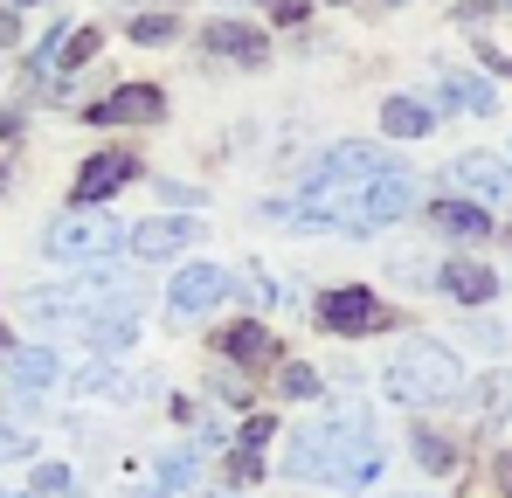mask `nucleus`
Returning <instances> with one entry per match:
<instances>
[{
    "label": "nucleus",
    "mask_w": 512,
    "mask_h": 498,
    "mask_svg": "<svg viewBox=\"0 0 512 498\" xmlns=\"http://www.w3.org/2000/svg\"><path fill=\"white\" fill-rule=\"evenodd\" d=\"M270 14H277V21H298V14H305V0H270Z\"/></svg>",
    "instance_id": "nucleus-28"
},
{
    "label": "nucleus",
    "mask_w": 512,
    "mask_h": 498,
    "mask_svg": "<svg viewBox=\"0 0 512 498\" xmlns=\"http://www.w3.org/2000/svg\"><path fill=\"white\" fill-rule=\"evenodd\" d=\"M56 374H63V367H56V353H49V346H21V353L7 360V381H14L21 395H35V388H49Z\"/></svg>",
    "instance_id": "nucleus-15"
},
{
    "label": "nucleus",
    "mask_w": 512,
    "mask_h": 498,
    "mask_svg": "<svg viewBox=\"0 0 512 498\" xmlns=\"http://www.w3.org/2000/svg\"><path fill=\"white\" fill-rule=\"evenodd\" d=\"M409 201H416L409 166H395L381 146H367V139H346V146H333V153L312 160V173H305L298 194H291V215H298L305 229L374 236V229L402 222Z\"/></svg>",
    "instance_id": "nucleus-1"
},
{
    "label": "nucleus",
    "mask_w": 512,
    "mask_h": 498,
    "mask_svg": "<svg viewBox=\"0 0 512 498\" xmlns=\"http://www.w3.org/2000/svg\"><path fill=\"white\" fill-rule=\"evenodd\" d=\"M319 326L340 332V339H360V332H388V326H395V312H388L367 284H340V291L319 298Z\"/></svg>",
    "instance_id": "nucleus-5"
},
{
    "label": "nucleus",
    "mask_w": 512,
    "mask_h": 498,
    "mask_svg": "<svg viewBox=\"0 0 512 498\" xmlns=\"http://www.w3.org/2000/svg\"><path fill=\"white\" fill-rule=\"evenodd\" d=\"M443 104H457V111H478V118H492L499 111V97H492V83L485 77H464V70H443Z\"/></svg>",
    "instance_id": "nucleus-16"
},
{
    "label": "nucleus",
    "mask_w": 512,
    "mask_h": 498,
    "mask_svg": "<svg viewBox=\"0 0 512 498\" xmlns=\"http://www.w3.org/2000/svg\"><path fill=\"white\" fill-rule=\"evenodd\" d=\"M388 464V450L374 443V422L360 402H346L333 409L326 422H312V429H298L291 436V457H284V478H312V485H367L374 471Z\"/></svg>",
    "instance_id": "nucleus-2"
},
{
    "label": "nucleus",
    "mask_w": 512,
    "mask_h": 498,
    "mask_svg": "<svg viewBox=\"0 0 512 498\" xmlns=\"http://www.w3.org/2000/svg\"><path fill=\"white\" fill-rule=\"evenodd\" d=\"M14 457H28V436H21V429H7V422H0V464H14Z\"/></svg>",
    "instance_id": "nucleus-26"
},
{
    "label": "nucleus",
    "mask_w": 512,
    "mask_h": 498,
    "mask_svg": "<svg viewBox=\"0 0 512 498\" xmlns=\"http://www.w3.org/2000/svg\"><path fill=\"white\" fill-rule=\"evenodd\" d=\"M436 229H443L450 243H485V236H492L485 208H478V201H457V194H450V201L436 208Z\"/></svg>",
    "instance_id": "nucleus-13"
},
{
    "label": "nucleus",
    "mask_w": 512,
    "mask_h": 498,
    "mask_svg": "<svg viewBox=\"0 0 512 498\" xmlns=\"http://www.w3.org/2000/svg\"><path fill=\"white\" fill-rule=\"evenodd\" d=\"M215 346H222L229 360H243V367H263V360H277V339L256 326V319H243V326H229V332H215Z\"/></svg>",
    "instance_id": "nucleus-12"
},
{
    "label": "nucleus",
    "mask_w": 512,
    "mask_h": 498,
    "mask_svg": "<svg viewBox=\"0 0 512 498\" xmlns=\"http://www.w3.org/2000/svg\"><path fill=\"white\" fill-rule=\"evenodd\" d=\"M457 381H464V367H457V353H450L443 339H409V346L388 360V395H395L402 409L457 402Z\"/></svg>",
    "instance_id": "nucleus-3"
},
{
    "label": "nucleus",
    "mask_w": 512,
    "mask_h": 498,
    "mask_svg": "<svg viewBox=\"0 0 512 498\" xmlns=\"http://www.w3.org/2000/svg\"><path fill=\"white\" fill-rule=\"evenodd\" d=\"M153 498H173V492H153Z\"/></svg>",
    "instance_id": "nucleus-31"
},
{
    "label": "nucleus",
    "mask_w": 512,
    "mask_h": 498,
    "mask_svg": "<svg viewBox=\"0 0 512 498\" xmlns=\"http://www.w3.org/2000/svg\"><path fill=\"white\" fill-rule=\"evenodd\" d=\"M277 388H284V395H291V402H319V374H312V367H305V360H291V367H284V374H277Z\"/></svg>",
    "instance_id": "nucleus-19"
},
{
    "label": "nucleus",
    "mask_w": 512,
    "mask_h": 498,
    "mask_svg": "<svg viewBox=\"0 0 512 498\" xmlns=\"http://www.w3.org/2000/svg\"><path fill=\"white\" fill-rule=\"evenodd\" d=\"M167 111V97L153 90V83H125V90H111L104 104H90V125H153Z\"/></svg>",
    "instance_id": "nucleus-8"
},
{
    "label": "nucleus",
    "mask_w": 512,
    "mask_h": 498,
    "mask_svg": "<svg viewBox=\"0 0 512 498\" xmlns=\"http://www.w3.org/2000/svg\"><path fill=\"white\" fill-rule=\"evenodd\" d=\"M388 7H402V0H388Z\"/></svg>",
    "instance_id": "nucleus-32"
},
{
    "label": "nucleus",
    "mask_w": 512,
    "mask_h": 498,
    "mask_svg": "<svg viewBox=\"0 0 512 498\" xmlns=\"http://www.w3.org/2000/svg\"><path fill=\"white\" fill-rule=\"evenodd\" d=\"M270 436H277V422H270V415H250V422H243V450H263Z\"/></svg>",
    "instance_id": "nucleus-25"
},
{
    "label": "nucleus",
    "mask_w": 512,
    "mask_h": 498,
    "mask_svg": "<svg viewBox=\"0 0 512 498\" xmlns=\"http://www.w3.org/2000/svg\"><path fill=\"white\" fill-rule=\"evenodd\" d=\"M173 28H180L173 14H139V21H132V42H167Z\"/></svg>",
    "instance_id": "nucleus-22"
},
{
    "label": "nucleus",
    "mask_w": 512,
    "mask_h": 498,
    "mask_svg": "<svg viewBox=\"0 0 512 498\" xmlns=\"http://www.w3.org/2000/svg\"><path fill=\"white\" fill-rule=\"evenodd\" d=\"M14 35H21V21H14V14L0 7V42H14Z\"/></svg>",
    "instance_id": "nucleus-29"
},
{
    "label": "nucleus",
    "mask_w": 512,
    "mask_h": 498,
    "mask_svg": "<svg viewBox=\"0 0 512 498\" xmlns=\"http://www.w3.org/2000/svg\"><path fill=\"white\" fill-rule=\"evenodd\" d=\"M416 457H423L429 471H450V464H457V457H450V443H443V436H429V429L416 436Z\"/></svg>",
    "instance_id": "nucleus-23"
},
{
    "label": "nucleus",
    "mask_w": 512,
    "mask_h": 498,
    "mask_svg": "<svg viewBox=\"0 0 512 498\" xmlns=\"http://www.w3.org/2000/svg\"><path fill=\"white\" fill-rule=\"evenodd\" d=\"M381 125H388L395 139H429V132H436V118H429L423 104H409V97H388V111H381Z\"/></svg>",
    "instance_id": "nucleus-17"
},
{
    "label": "nucleus",
    "mask_w": 512,
    "mask_h": 498,
    "mask_svg": "<svg viewBox=\"0 0 512 498\" xmlns=\"http://www.w3.org/2000/svg\"><path fill=\"white\" fill-rule=\"evenodd\" d=\"M0 498H14V492H0Z\"/></svg>",
    "instance_id": "nucleus-34"
},
{
    "label": "nucleus",
    "mask_w": 512,
    "mask_h": 498,
    "mask_svg": "<svg viewBox=\"0 0 512 498\" xmlns=\"http://www.w3.org/2000/svg\"><path fill=\"white\" fill-rule=\"evenodd\" d=\"M443 173H450V187H457L464 201H499V208L512 201V166L492 160V153H457Z\"/></svg>",
    "instance_id": "nucleus-6"
},
{
    "label": "nucleus",
    "mask_w": 512,
    "mask_h": 498,
    "mask_svg": "<svg viewBox=\"0 0 512 498\" xmlns=\"http://www.w3.org/2000/svg\"><path fill=\"white\" fill-rule=\"evenodd\" d=\"M194 471H201V464H194V450H173L167 464H160V485H167V492H173V485H194Z\"/></svg>",
    "instance_id": "nucleus-20"
},
{
    "label": "nucleus",
    "mask_w": 512,
    "mask_h": 498,
    "mask_svg": "<svg viewBox=\"0 0 512 498\" xmlns=\"http://www.w3.org/2000/svg\"><path fill=\"white\" fill-rule=\"evenodd\" d=\"M256 471H263V464H256V457H250V450H243V457H229V478H236V485H250V478H256Z\"/></svg>",
    "instance_id": "nucleus-27"
},
{
    "label": "nucleus",
    "mask_w": 512,
    "mask_h": 498,
    "mask_svg": "<svg viewBox=\"0 0 512 498\" xmlns=\"http://www.w3.org/2000/svg\"><path fill=\"white\" fill-rule=\"evenodd\" d=\"M132 173H139V166L125 160V153H97V160H84V173H77V187H70V194H77L84 208H97V201H104V194H118Z\"/></svg>",
    "instance_id": "nucleus-10"
},
{
    "label": "nucleus",
    "mask_w": 512,
    "mask_h": 498,
    "mask_svg": "<svg viewBox=\"0 0 512 498\" xmlns=\"http://www.w3.org/2000/svg\"><path fill=\"white\" fill-rule=\"evenodd\" d=\"M0 346H7V332H0Z\"/></svg>",
    "instance_id": "nucleus-33"
},
{
    "label": "nucleus",
    "mask_w": 512,
    "mask_h": 498,
    "mask_svg": "<svg viewBox=\"0 0 512 498\" xmlns=\"http://www.w3.org/2000/svg\"><path fill=\"white\" fill-rule=\"evenodd\" d=\"M506 409H512V374H492L485 381V422H499Z\"/></svg>",
    "instance_id": "nucleus-21"
},
{
    "label": "nucleus",
    "mask_w": 512,
    "mask_h": 498,
    "mask_svg": "<svg viewBox=\"0 0 512 498\" xmlns=\"http://www.w3.org/2000/svg\"><path fill=\"white\" fill-rule=\"evenodd\" d=\"M194 236H201V222H187V215H160V222H139L125 243H132V256H146V263H167V256H180Z\"/></svg>",
    "instance_id": "nucleus-9"
},
{
    "label": "nucleus",
    "mask_w": 512,
    "mask_h": 498,
    "mask_svg": "<svg viewBox=\"0 0 512 498\" xmlns=\"http://www.w3.org/2000/svg\"><path fill=\"white\" fill-rule=\"evenodd\" d=\"M56 498V492H70V471H63V464H42V471H35V498Z\"/></svg>",
    "instance_id": "nucleus-24"
},
{
    "label": "nucleus",
    "mask_w": 512,
    "mask_h": 498,
    "mask_svg": "<svg viewBox=\"0 0 512 498\" xmlns=\"http://www.w3.org/2000/svg\"><path fill=\"white\" fill-rule=\"evenodd\" d=\"M97 49H104V35H97V28H77V35H63V42H56L49 70H84V63L97 56Z\"/></svg>",
    "instance_id": "nucleus-18"
},
{
    "label": "nucleus",
    "mask_w": 512,
    "mask_h": 498,
    "mask_svg": "<svg viewBox=\"0 0 512 498\" xmlns=\"http://www.w3.org/2000/svg\"><path fill=\"white\" fill-rule=\"evenodd\" d=\"M118 243H125V222H111V215H63L42 236V249L56 263H97V256H111Z\"/></svg>",
    "instance_id": "nucleus-4"
},
{
    "label": "nucleus",
    "mask_w": 512,
    "mask_h": 498,
    "mask_svg": "<svg viewBox=\"0 0 512 498\" xmlns=\"http://www.w3.org/2000/svg\"><path fill=\"white\" fill-rule=\"evenodd\" d=\"M499 471H506V485H512V457H506V464H499Z\"/></svg>",
    "instance_id": "nucleus-30"
},
{
    "label": "nucleus",
    "mask_w": 512,
    "mask_h": 498,
    "mask_svg": "<svg viewBox=\"0 0 512 498\" xmlns=\"http://www.w3.org/2000/svg\"><path fill=\"white\" fill-rule=\"evenodd\" d=\"M436 291L457 298V305H485V298L499 291V277H492L485 263H443V270H436Z\"/></svg>",
    "instance_id": "nucleus-11"
},
{
    "label": "nucleus",
    "mask_w": 512,
    "mask_h": 498,
    "mask_svg": "<svg viewBox=\"0 0 512 498\" xmlns=\"http://www.w3.org/2000/svg\"><path fill=\"white\" fill-rule=\"evenodd\" d=\"M208 56H243V63H263V35L243 28V21H208Z\"/></svg>",
    "instance_id": "nucleus-14"
},
{
    "label": "nucleus",
    "mask_w": 512,
    "mask_h": 498,
    "mask_svg": "<svg viewBox=\"0 0 512 498\" xmlns=\"http://www.w3.org/2000/svg\"><path fill=\"white\" fill-rule=\"evenodd\" d=\"M229 298V270H215V263H187L180 277H173L167 305L173 319H194V312H208V305H222Z\"/></svg>",
    "instance_id": "nucleus-7"
}]
</instances>
